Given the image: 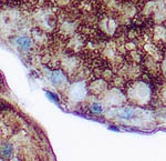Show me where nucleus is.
I'll use <instances>...</instances> for the list:
<instances>
[{
  "label": "nucleus",
  "mask_w": 166,
  "mask_h": 161,
  "mask_svg": "<svg viewBox=\"0 0 166 161\" xmlns=\"http://www.w3.org/2000/svg\"><path fill=\"white\" fill-rule=\"evenodd\" d=\"M1 153H2L3 157H6V158H8V157H10L12 153V146L10 143H6L3 144L2 149H1Z\"/></svg>",
  "instance_id": "f03ea898"
},
{
  "label": "nucleus",
  "mask_w": 166,
  "mask_h": 161,
  "mask_svg": "<svg viewBox=\"0 0 166 161\" xmlns=\"http://www.w3.org/2000/svg\"><path fill=\"white\" fill-rule=\"evenodd\" d=\"M47 96H48V98L49 99H51V100H53L54 102H58L59 100H58V98H56V96H54L53 93H51V92H47Z\"/></svg>",
  "instance_id": "20e7f679"
},
{
  "label": "nucleus",
  "mask_w": 166,
  "mask_h": 161,
  "mask_svg": "<svg viewBox=\"0 0 166 161\" xmlns=\"http://www.w3.org/2000/svg\"><path fill=\"white\" fill-rule=\"evenodd\" d=\"M124 115L123 117L124 118H129V117L132 116V111H129V110H124Z\"/></svg>",
  "instance_id": "423d86ee"
},
{
  "label": "nucleus",
  "mask_w": 166,
  "mask_h": 161,
  "mask_svg": "<svg viewBox=\"0 0 166 161\" xmlns=\"http://www.w3.org/2000/svg\"><path fill=\"white\" fill-rule=\"evenodd\" d=\"M92 110L95 111V112H98V113H100L102 111V108H101V106H98V105H96V103H94V105L92 106Z\"/></svg>",
  "instance_id": "39448f33"
},
{
  "label": "nucleus",
  "mask_w": 166,
  "mask_h": 161,
  "mask_svg": "<svg viewBox=\"0 0 166 161\" xmlns=\"http://www.w3.org/2000/svg\"><path fill=\"white\" fill-rule=\"evenodd\" d=\"M17 42H18V45H19L20 47H21V48L25 49V50L30 48V46H31L30 39H29V38H27V37L18 38V39H17Z\"/></svg>",
  "instance_id": "f257e3e1"
},
{
  "label": "nucleus",
  "mask_w": 166,
  "mask_h": 161,
  "mask_svg": "<svg viewBox=\"0 0 166 161\" xmlns=\"http://www.w3.org/2000/svg\"><path fill=\"white\" fill-rule=\"evenodd\" d=\"M51 81L53 82L54 85H59L60 82L62 81V74L61 72L56 71V72H53L52 76H51Z\"/></svg>",
  "instance_id": "7ed1b4c3"
}]
</instances>
